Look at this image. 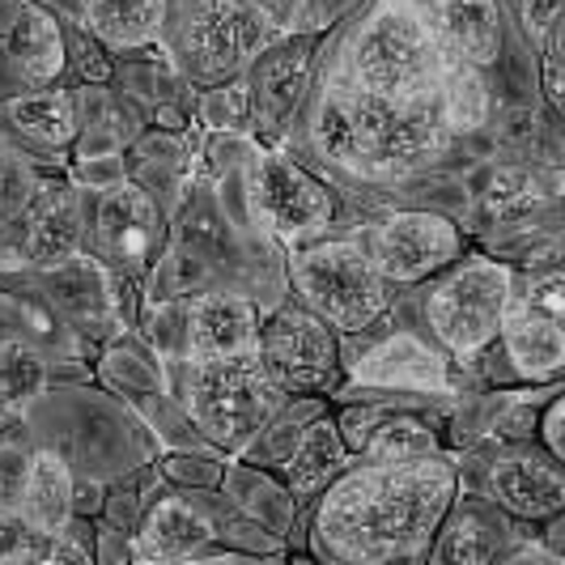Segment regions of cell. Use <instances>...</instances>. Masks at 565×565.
I'll return each mask as SVG.
<instances>
[{"label": "cell", "mask_w": 565, "mask_h": 565, "mask_svg": "<svg viewBox=\"0 0 565 565\" xmlns=\"http://www.w3.org/2000/svg\"><path fill=\"white\" fill-rule=\"evenodd\" d=\"M47 387L43 353L22 337L0 340V413H26Z\"/></svg>", "instance_id": "24"}, {"label": "cell", "mask_w": 565, "mask_h": 565, "mask_svg": "<svg viewBox=\"0 0 565 565\" xmlns=\"http://www.w3.org/2000/svg\"><path fill=\"white\" fill-rule=\"evenodd\" d=\"M281 404V383L268 374L264 358L230 353V358H196L188 366V413L204 438L222 447H243Z\"/></svg>", "instance_id": "4"}, {"label": "cell", "mask_w": 565, "mask_h": 565, "mask_svg": "<svg viewBox=\"0 0 565 565\" xmlns=\"http://www.w3.org/2000/svg\"><path fill=\"white\" fill-rule=\"evenodd\" d=\"M111 149H115L111 137H89V141L82 145V153H85V158H94V153H111Z\"/></svg>", "instance_id": "38"}, {"label": "cell", "mask_w": 565, "mask_h": 565, "mask_svg": "<svg viewBox=\"0 0 565 565\" xmlns=\"http://www.w3.org/2000/svg\"><path fill=\"white\" fill-rule=\"evenodd\" d=\"M489 498L519 519H553L565 507L562 468L540 455H507L489 472Z\"/></svg>", "instance_id": "14"}, {"label": "cell", "mask_w": 565, "mask_h": 565, "mask_svg": "<svg viewBox=\"0 0 565 565\" xmlns=\"http://www.w3.org/2000/svg\"><path fill=\"white\" fill-rule=\"evenodd\" d=\"M565 404L562 399H553L548 408H544V422H540V438H544V447L553 459H565Z\"/></svg>", "instance_id": "33"}, {"label": "cell", "mask_w": 565, "mask_h": 565, "mask_svg": "<svg viewBox=\"0 0 565 565\" xmlns=\"http://www.w3.org/2000/svg\"><path fill=\"white\" fill-rule=\"evenodd\" d=\"M22 243L26 255L43 268L68 264L82 247V213L64 183H34L22 209Z\"/></svg>", "instance_id": "12"}, {"label": "cell", "mask_w": 565, "mask_h": 565, "mask_svg": "<svg viewBox=\"0 0 565 565\" xmlns=\"http://www.w3.org/2000/svg\"><path fill=\"white\" fill-rule=\"evenodd\" d=\"M366 459H417V455L438 451V434L425 422H417L413 413H387L374 408L366 443L358 447Z\"/></svg>", "instance_id": "26"}, {"label": "cell", "mask_w": 565, "mask_h": 565, "mask_svg": "<svg viewBox=\"0 0 565 565\" xmlns=\"http://www.w3.org/2000/svg\"><path fill=\"white\" fill-rule=\"evenodd\" d=\"M459 230L438 213H396L374 230L370 259L383 281H425L459 259Z\"/></svg>", "instance_id": "7"}, {"label": "cell", "mask_w": 565, "mask_h": 565, "mask_svg": "<svg viewBox=\"0 0 565 565\" xmlns=\"http://www.w3.org/2000/svg\"><path fill=\"white\" fill-rule=\"evenodd\" d=\"M18 510L43 536H56L60 527L73 519V472L60 455H30L26 489H22V507Z\"/></svg>", "instance_id": "21"}, {"label": "cell", "mask_w": 565, "mask_h": 565, "mask_svg": "<svg viewBox=\"0 0 565 565\" xmlns=\"http://www.w3.org/2000/svg\"><path fill=\"white\" fill-rule=\"evenodd\" d=\"M353 374H358V383H370V387H413V392H443L447 387L443 358L408 332L374 344Z\"/></svg>", "instance_id": "16"}, {"label": "cell", "mask_w": 565, "mask_h": 565, "mask_svg": "<svg viewBox=\"0 0 565 565\" xmlns=\"http://www.w3.org/2000/svg\"><path fill=\"white\" fill-rule=\"evenodd\" d=\"M167 0H85V22L111 47H145L162 34Z\"/></svg>", "instance_id": "22"}, {"label": "cell", "mask_w": 565, "mask_h": 565, "mask_svg": "<svg viewBox=\"0 0 565 565\" xmlns=\"http://www.w3.org/2000/svg\"><path fill=\"white\" fill-rule=\"evenodd\" d=\"M422 18L463 64H489L502 47V13L498 0H417Z\"/></svg>", "instance_id": "13"}, {"label": "cell", "mask_w": 565, "mask_h": 565, "mask_svg": "<svg viewBox=\"0 0 565 565\" xmlns=\"http://www.w3.org/2000/svg\"><path fill=\"white\" fill-rule=\"evenodd\" d=\"M349 73L370 94L429 98L443 77V43L422 18L417 0H383L349 43Z\"/></svg>", "instance_id": "3"}, {"label": "cell", "mask_w": 565, "mask_h": 565, "mask_svg": "<svg viewBox=\"0 0 565 565\" xmlns=\"http://www.w3.org/2000/svg\"><path fill=\"white\" fill-rule=\"evenodd\" d=\"M344 468H349V447L340 438L337 422L319 417L307 425V434L298 438V447L285 459V484L294 498H319Z\"/></svg>", "instance_id": "18"}, {"label": "cell", "mask_w": 565, "mask_h": 565, "mask_svg": "<svg viewBox=\"0 0 565 565\" xmlns=\"http://www.w3.org/2000/svg\"><path fill=\"white\" fill-rule=\"evenodd\" d=\"M268 22L255 13L252 0H200L188 26V47L196 68L209 77H226L243 68L268 43Z\"/></svg>", "instance_id": "9"}, {"label": "cell", "mask_w": 565, "mask_h": 565, "mask_svg": "<svg viewBox=\"0 0 565 565\" xmlns=\"http://www.w3.org/2000/svg\"><path fill=\"white\" fill-rule=\"evenodd\" d=\"M289 273L307 311L337 332H362L387 311V281L358 243H315L294 255Z\"/></svg>", "instance_id": "5"}, {"label": "cell", "mask_w": 565, "mask_h": 565, "mask_svg": "<svg viewBox=\"0 0 565 565\" xmlns=\"http://www.w3.org/2000/svg\"><path fill=\"white\" fill-rule=\"evenodd\" d=\"M259 209L268 217V226L277 230L281 238H298V234H311V230L328 226L332 217V196L328 188L311 179L302 167H294L289 158L268 153L259 162Z\"/></svg>", "instance_id": "10"}, {"label": "cell", "mask_w": 565, "mask_h": 565, "mask_svg": "<svg viewBox=\"0 0 565 565\" xmlns=\"http://www.w3.org/2000/svg\"><path fill=\"white\" fill-rule=\"evenodd\" d=\"M259 340V319L252 302L238 294H200L188 311V344L192 358H230L247 353Z\"/></svg>", "instance_id": "15"}, {"label": "cell", "mask_w": 565, "mask_h": 565, "mask_svg": "<svg viewBox=\"0 0 565 565\" xmlns=\"http://www.w3.org/2000/svg\"><path fill=\"white\" fill-rule=\"evenodd\" d=\"M455 502V472L443 455L370 459L344 468L315 510V548L332 562H417L434 548Z\"/></svg>", "instance_id": "1"}, {"label": "cell", "mask_w": 565, "mask_h": 565, "mask_svg": "<svg viewBox=\"0 0 565 565\" xmlns=\"http://www.w3.org/2000/svg\"><path fill=\"white\" fill-rule=\"evenodd\" d=\"M514 277L498 259H468L447 281H438L425 298V315L434 337L451 349L455 358H477L489 340L498 337V323L507 311Z\"/></svg>", "instance_id": "6"}, {"label": "cell", "mask_w": 565, "mask_h": 565, "mask_svg": "<svg viewBox=\"0 0 565 565\" xmlns=\"http://www.w3.org/2000/svg\"><path fill=\"white\" fill-rule=\"evenodd\" d=\"M73 510H82V514H98L103 510V489L98 484H73Z\"/></svg>", "instance_id": "37"}, {"label": "cell", "mask_w": 565, "mask_h": 565, "mask_svg": "<svg viewBox=\"0 0 565 565\" xmlns=\"http://www.w3.org/2000/svg\"><path fill=\"white\" fill-rule=\"evenodd\" d=\"M438 536H443V544L429 548L438 562H489V557H498V527L484 523L477 510H463L447 532L438 527Z\"/></svg>", "instance_id": "27"}, {"label": "cell", "mask_w": 565, "mask_h": 565, "mask_svg": "<svg viewBox=\"0 0 565 565\" xmlns=\"http://www.w3.org/2000/svg\"><path fill=\"white\" fill-rule=\"evenodd\" d=\"M9 56L30 85L56 82L64 68V34H60L56 18L39 4H22L9 26Z\"/></svg>", "instance_id": "19"}, {"label": "cell", "mask_w": 565, "mask_h": 565, "mask_svg": "<svg viewBox=\"0 0 565 565\" xmlns=\"http://www.w3.org/2000/svg\"><path fill=\"white\" fill-rule=\"evenodd\" d=\"M523 188H527V174H523V170H498L493 183H489V200H493V204H510Z\"/></svg>", "instance_id": "34"}, {"label": "cell", "mask_w": 565, "mask_h": 565, "mask_svg": "<svg viewBox=\"0 0 565 565\" xmlns=\"http://www.w3.org/2000/svg\"><path fill=\"white\" fill-rule=\"evenodd\" d=\"M98 234H103L107 247L137 259L149 243V234H153V204L132 183H115L103 200V209H98Z\"/></svg>", "instance_id": "23"}, {"label": "cell", "mask_w": 565, "mask_h": 565, "mask_svg": "<svg viewBox=\"0 0 565 565\" xmlns=\"http://www.w3.org/2000/svg\"><path fill=\"white\" fill-rule=\"evenodd\" d=\"M209 540H213L209 514L196 507H188V502L167 498V502H158V507L145 514L132 553H137L141 562H179V557L204 553Z\"/></svg>", "instance_id": "17"}, {"label": "cell", "mask_w": 565, "mask_h": 565, "mask_svg": "<svg viewBox=\"0 0 565 565\" xmlns=\"http://www.w3.org/2000/svg\"><path fill=\"white\" fill-rule=\"evenodd\" d=\"M252 4L268 26H289L298 18V9H302V0H252Z\"/></svg>", "instance_id": "35"}, {"label": "cell", "mask_w": 565, "mask_h": 565, "mask_svg": "<svg viewBox=\"0 0 565 565\" xmlns=\"http://www.w3.org/2000/svg\"><path fill=\"white\" fill-rule=\"evenodd\" d=\"M30 192H34V183H30L26 170L13 167V162H0V226L22 217Z\"/></svg>", "instance_id": "30"}, {"label": "cell", "mask_w": 565, "mask_h": 565, "mask_svg": "<svg viewBox=\"0 0 565 565\" xmlns=\"http://www.w3.org/2000/svg\"><path fill=\"white\" fill-rule=\"evenodd\" d=\"M9 119L18 132L34 137L39 145H68L77 137V107L64 89H43L9 103Z\"/></svg>", "instance_id": "25"}, {"label": "cell", "mask_w": 565, "mask_h": 565, "mask_svg": "<svg viewBox=\"0 0 565 565\" xmlns=\"http://www.w3.org/2000/svg\"><path fill=\"white\" fill-rule=\"evenodd\" d=\"M30 455L18 447H0V510L22 507V489H26Z\"/></svg>", "instance_id": "31"}, {"label": "cell", "mask_w": 565, "mask_h": 565, "mask_svg": "<svg viewBox=\"0 0 565 565\" xmlns=\"http://www.w3.org/2000/svg\"><path fill=\"white\" fill-rule=\"evenodd\" d=\"M562 18H553L548 30H544V94H548V103L553 107H562L565 103V77H562Z\"/></svg>", "instance_id": "32"}, {"label": "cell", "mask_w": 565, "mask_h": 565, "mask_svg": "<svg viewBox=\"0 0 565 565\" xmlns=\"http://www.w3.org/2000/svg\"><path fill=\"white\" fill-rule=\"evenodd\" d=\"M443 111L429 98H387L358 82L323 89L315 107V149L366 179H396L443 149Z\"/></svg>", "instance_id": "2"}, {"label": "cell", "mask_w": 565, "mask_h": 565, "mask_svg": "<svg viewBox=\"0 0 565 565\" xmlns=\"http://www.w3.org/2000/svg\"><path fill=\"white\" fill-rule=\"evenodd\" d=\"M47 540L39 527H30L22 510H0V562H22V557H43Z\"/></svg>", "instance_id": "29"}, {"label": "cell", "mask_w": 565, "mask_h": 565, "mask_svg": "<svg viewBox=\"0 0 565 565\" xmlns=\"http://www.w3.org/2000/svg\"><path fill=\"white\" fill-rule=\"evenodd\" d=\"M311 73V39H298L289 47H277L259 60L252 82V107L259 115H268L273 124H281L285 115L298 107L302 85Z\"/></svg>", "instance_id": "20"}, {"label": "cell", "mask_w": 565, "mask_h": 565, "mask_svg": "<svg viewBox=\"0 0 565 565\" xmlns=\"http://www.w3.org/2000/svg\"><path fill=\"white\" fill-rule=\"evenodd\" d=\"M498 332L507 340L510 362L523 370L527 379H557L565 366V337H562V311L527 298L510 294L507 311Z\"/></svg>", "instance_id": "11"}, {"label": "cell", "mask_w": 565, "mask_h": 565, "mask_svg": "<svg viewBox=\"0 0 565 565\" xmlns=\"http://www.w3.org/2000/svg\"><path fill=\"white\" fill-rule=\"evenodd\" d=\"M553 18H562V0H527V26L548 30Z\"/></svg>", "instance_id": "36"}, {"label": "cell", "mask_w": 565, "mask_h": 565, "mask_svg": "<svg viewBox=\"0 0 565 565\" xmlns=\"http://www.w3.org/2000/svg\"><path fill=\"white\" fill-rule=\"evenodd\" d=\"M484 115H489V89H484L477 64H463L459 60V68L447 77V89H443V119L451 128L472 132V128L484 124Z\"/></svg>", "instance_id": "28"}, {"label": "cell", "mask_w": 565, "mask_h": 565, "mask_svg": "<svg viewBox=\"0 0 565 565\" xmlns=\"http://www.w3.org/2000/svg\"><path fill=\"white\" fill-rule=\"evenodd\" d=\"M255 353L264 358L268 374L294 392H311L319 383H328V374L337 366V340L332 328L311 311H277L255 340Z\"/></svg>", "instance_id": "8"}]
</instances>
